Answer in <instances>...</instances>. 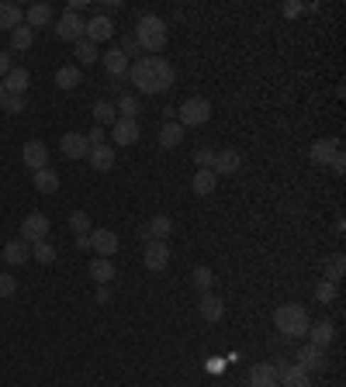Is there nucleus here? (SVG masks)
<instances>
[{"instance_id":"f257e3e1","label":"nucleus","mask_w":346,"mask_h":387,"mask_svg":"<svg viewBox=\"0 0 346 387\" xmlns=\"http://www.w3.org/2000/svg\"><path fill=\"white\" fill-rule=\"evenodd\" d=\"M173 80H177V73L163 55H139L129 66V83L139 94H166L173 87Z\"/></svg>"},{"instance_id":"f03ea898","label":"nucleus","mask_w":346,"mask_h":387,"mask_svg":"<svg viewBox=\"0 0 346 387\" xmlns=\"http://www.w3.org/2000/svg\"><path fill=\"white\" fill-rule=\"evenodd\" d=\"M135 42H139V49L149 52V55H160L166 49V21H163L160 14H142L139 18V25H135Z\"/></svg>"},{"instance_id":"7ed1b4c3","label":"nucleus","mask_w":346,"mask_h":387,"mask_svg":"<svg viewBox=\"0 0 346 387\" xmlns=\"http://www.w3.org/2000/svg\"><path fill=\"white\" fill-rule=\"evenodd\" d=\"M274 325H277V332L284 339H305L312 318H308L305 305H281V308L274 311Z\"/></svg>"},{"instance_id":"20e7f679","label":"nucleus","mask_w":346,"mask_h":387,"mask_svg":"<svg viewBox=\"0 0 346 387\" xmlns=\"http://www.w3.org/2000/svg\"><path fill=\"white\" fill-rule=\"evenodd\" d=\"M177 114H180L184 131L198 129V125H205V121L212 118V101H208V97H187V101L177 107Z\"/></svg>"},{"instance_id":"39448f33","label":"nucleus","mask_w":346,"mask_h":387,"mask_svg":"<svg viewBox=\"0 0 346 387\" xmlns=\"http://www.w3.org/2000/svg\"><path fill=\"white\" fill-rule=\"evenodd\" d=\"M142 263H146V270L149 273H163L166 266H170V246L166 242H146V256H142Z\"/></svg>"},{"instance_id":"423d86ee","label":"nucleus","mask_w":346,"mask_h":387,"mask_svg":"<svg viewBox=\"0 0 346 387\" xmlns=\"http://www.w3.org/2000/svg\"><path fill=\"white\" fill-rule=\"evenodd\" d=\"M83 31H87V21H83L80 14H70V11H66V14L55 21V35H59L63 42H80Z\"/></svg>"},{"instance_id":"0eeeda50","label":"nucleus","mask_w":346,"mask_h":387,"mask_svg":"<svg viewBox=\"0 0 346 387\" xmlns=\"http://www.w3.org/2000/svg\"><path fill=\"white\" fill-rule=\"evenodd\" d=\"M45 235H49V218L38 214V211H31L25 222H21V239H25L28 246H35V242H42Z\"/></svg>"},{"instance_id":"6e6552de","label":"nucleus","mask_w":346,"mask_h":387,"mask_svg":"<svg viewBox=\"0 0 346 387\" xmlns=\"http://www.w3.org/2000/svg\"><path fill=\"white\" fill-rule=\"evenodd\" d=\"M90 249L97 256L111 259L118 253V232H111V229H90Z\"/></svg>"},{"instance_id":"1a4fd4ad","label":"nucleus","mask_w":346,"mask_h":387,"mask_svg":"<svg viewBox=\"0 0 346 387\" xmlns=\"http://www.w3.org/2000/svg\"><path fill=\"white\" fill-rule=\"evenodd\" d=\"M21 163H25L28 170H45V166H49V146L38 142V138L25 142V149H21Z\"/></svg>"},{"instance_id":"9d476101","label":"nucleus","mask_w":346,"mask_h":387,"mask_svg":"<svg viewBox=\"0 0 346 387\" xmlns=\"http://www.w3.org/2000/svg\"><path fill=\"white\" fill-rule=\"evenodd\" d=\"M277 384L281 387H312L308 370H301L298 363H281L277 366Z\"/></svg>"},{"instance_id":"9b49d317","label":"nucleus","mask_w":346,"mask_h":387,"mask_svg":"<svg viewBox=\"0 0 346 387\" xmlns=\"http://www.w3.org/2000/svg\"><path fill=\"white\" fill-rule=\"evenodd\" d=\"M242 166V156L236 149H222V153H215V163H212V173L215 177H236Z\"/></svg>"},{"instance_id":"f8f14e48","label":"nucleus","mask_w":346,"mask_h":387,"mask_svg":"<svg viewBox=\"0 0 346 387\" xmlns=\"http://www.w3.org/2000/svg\"><path fill=\"white\" fill-rule=\"evenodd\" d=\"M59 149H63L66 159H87L90 142H87V135H80V131H66V135L59 138Z\"/></svg>"},{"instance_id":"ddd939ff","label":"nucleus","mask_w":346,"mask_h":387,"mask_svg":"<svg viewBox=\"0 0 346 387\" xmlns=\"http://www.w3.org/2000/svg\"><path fill=\"white\" fill-rule=\"evenodd\" d=\"M111 35H114V21H111L107 14L90 18V21H87V31H83V38H87V42H94V45H97V42H107Z\"/></svg>"},{"instance_id":"4468645a","label":"nucleus","mask_w":346,"mask_h":387,"mask_svg":"<svg viewBox=\"0 0 346 387\" xmlns=\"http://www.w3.org/2000/svg\"><path fill=\"white\" fill-rule=\"evenodd\" d=\"M111 138H114L118 146H135V142H139V125H135V118H118V121L111 125Z\"/></svg>"},{"instance_id":"2eb2a0df","label":"nucleus","mask_w":346,"mask_h":387,"mask_svg":"<svg viewBox=\"0 0 346 387\" xmlns=\"http://www.w3.org/2000/svg\"><path fill=\"white\" fill-rule=\"evenodd\" d=\"M198 311H201V318H205V322H212V325H215V322H222V318H225V301H222L218 294L208 290V294L198 301Z\"/></svg>"},{"instance_id":"dca6fc26","label":"nucleus","mask_w":346,"mask_h":387,"mask_svg":"<svg viewBox=\"0 0 346 387\" xmlns=\"http://www.w3.org/2000/svg\"><path fill=\"white\" fill-rule=\"evenodd\" d=\"M298 366L308 370V374H312V370H325V349L312 346V342L301 346V349H298Z\"/></svg>"},{"instance_id":"f3484780","label":"nucleus","mask_w":346,"mask_h":387,"mask_svg":"<svg viewBox=\"0 0 346 387\" xmlns=\"http://www.w3.org/2000/svg\"><path fill=\"white\" fill-rule=\"evenodd\" d=\"M305 336H308L312 346L325 349V346L333 342V336H336V329H333V322H329V318H319V322H312V325H308V332H305Z\"/></svg>"},{"instance_id":"a211bd4d","label":"nucleus","mask_w":346,"mask_h":387,"mask_svg":"<svg viewBox=\"0 0 346 387\" xmlns=\"http://www.w3.org/2000/svg\"><path fill=\"white\" fill-rule=\"evenodd\" d=\"M129 66H132V62L125 59V52L121 49H107L104 52V70L111 73V80H125L129 77Z\"/></svg>"},{"instance_id":"6ab92c4d","label":"nucleus","mask_w":346,"mask_h":387,"mask_svg":"<svg viewBox=\"0 0 346 387\" xmlns=\"http://www.w3.org/2000/svg\"><path fill=\"white\" fill-rule=\"evenodd\" d=\"M0 83H4V94H21V97H25L28 83H31V73H28L25 66H21V70H18V66H14V70H11V73H7V77L0 80Z\"/></svg>"},{"instance_id":"aec40b11","label":"nucleus","mask_w":346,"mask_h":387,"mask_svg":"<svg viewBox=\"0 0 346 387\" xmlns=\"http://www.w3.org/2000/svg\"><path fill=\"white\" fill-rule=\"evenodd\" d=\"M249 387H277V366L274 363H256L249 370Z\"/></svg>"},{"instance_id":"412c9836","label":"nucleus","mask_w":346,"mask_h":387,"mask_svg":"<svg viewBox=\"0 0 346 387\" xmlns=\"http://www.w3.org/2000/svg\"><path fill=\"white\" fill-rule=\"evenodd\" d=\"M18 25H25V11H21L18 4L4 0V4H0V31H14Z\"/></svg>"},{"instance_id":"4be33fe9","label":"nucleus","mask_w":346,"mask_h":387,"mask_svg":"<svg viewBox=\"0 0 346 387\" xmlns=\"http://www.w3.org/2000/svg\"><path fill=\"white\" fill-rule=\"evenodd\" d=\"M336 149H340V142H336V138H319V142L308 149V156H312V163H315V166H329V159L336 156Z\"/></svg>"},{"instance_id":"5701e85b","label":"nucleus","mask_w":346,"mask_h":387,"mask_svg":"<svg viewBox=\"0 0 346 387\" xmlns=\"http://www.w3.org/2000/svg\"><path fill=\"white\" fill-rule=\"evenodd\" d=\"M87 163H90L97 173H107V170L114 166V149H111V146H94V149L87 153Z\"/></svg>"},{"instance_id":"b1692460","label":"nucleus","mask_w":346,"mask_h":387,"mask_svg":"<svg viewBox=\"0 0 346 387\" xmlns=\"http://www.w3.org/2000/svg\"><path fill=\"white\" fill-rule=\"evenodd\" d=\"M0 256L7 259L11 266H21V263H25V259L31 256V246H28L25 239H11V242L4 246V253H0Z\"/></svg>"},{"instance_id":"393cba45","label":"nucleus","mask_w":346,"mask_h":387,"mask_svg":"<svg viewBox=\"0 0 346 387\" xmlns=\"http://www.w3.org/2000/svg\"><path fill=\"white\" fill-rule=\"evenodd\" d=\"M49 21H53V7H49V4H31L25 11V25L31 28V31H35V28H45Z\"/></svg>"},{"instance_id":"a878e982","label":"nucleus","mask_w":346,"mask_h":387,"mask_svg":"<svg viewBox=\"0 0 346 387\" xmlns=\"http://www.w3.org/2000/svg\"><path fill=\"white\" fill-rule=\"evenodd\" d=\"M80 83H83V73L77 62H73V66H63V70L55 73V87H59V90H77Z\"/></svg>"},{"instance_id":"bb28decb","label":"nucleus","mask_w":346,"mask_h":387,"mask_svg":"<svg viewBox=\"0 0 346 387\" xmlns=\"http://www.w3.org/2000/svg\"><path fill=\"white\" fill-rule=\"evenodd\" d=\"M184 142V125L180 121H166L160 129V146L163 149H177Z\"/></svg>"},{"instance_id":"cd10ccee","label":"nucleus","mask_w":346,"mask_h":387,"mask_svg":"<svg viewBox=\"0 0 346 387\" xmlns=\"http://www.w3.org/2000/svg\"><path fill=\"white\" fill-rule=\"evenodd\" d=\"M90 277H94L101 287H107L111 280H114V263H111V259H104V256H97L94 263H90Z\"/></svg>"},{"instance_id":"c85d7f7f","label":"nucleus","mask_w":346,"mask_h":387,"mask_svg":"<svg viewBox=\"0 0 346 387\" xmlns=\"http://www.w3.org/2000/svg\"><path fill=\"white\" fill-rule=\"evenodd\" d=\"M35 190L38 194H55L59 190V173L49 170V166L45 170H35Z\"/></svg>"},{"instance_id":"c756f323","label":"nucleus","mask_w":346,"mask_h":387,"mask_svg":"<svg viewBox=\"0 0 346 387\" xmlns=\"http://www.w3.org/2000/svg\"><path fill=\"white\" fill-rule=\"evenodd\" d=\"M190 187H194V194L208 197V194H215V187H218V177H215L212 170H198L194 180H190Z\"/></svg>"},{"instance_id":"7c9ffc66","label":"nucleus","mask_w":346,"mask_h":387,"mask_svg":"<svg viewBox=\"0 0 346 387\" xmlns=\"http://www.w3.org/2000/svg\"><path fill=\"white\" fill-rule=\"evenodd\" d=\"M346 273V256L343 253H333V256L325 259V277L322 280H329V284H340Z\"/></svg>"},{"instance_id":"2f4dec72","label":"nucleus","mask_w":346,"mask_h":387,"mask_svg":"<svg viewBox=\"0 0 346 387\" xmlns=\"http://www.w3.org/2000/svg\"><path fill=\"white\" fill-rule=\"evenodd\" d=\"M90 114H94L97 129H104V125H114V121H118V111H114V104L111 101H97L94 107H90Z\"/></svg>"},{"instance_id":"473e14b6","label":"nucleus","mask_w":346,"mask_h":387,"mask_svg":"<svg viewBox=\"0 0 346 387\" xmlns=\"http://www.w3.org/2000/svg\"><path fill=\"white\" fill-rule=\"evenodd\" d=\"M149 239H156V242H166V235L173 232V222H170V214H156L153 222H149Z\"/></svg>"},{"instance_id":"72a5a7b5","label":"nucleus","mask_w":346,"mask_h":387,"mask_svg":"<svg viewBox=\"0 0 346 387\" xmlns=\"http://www.w3.org/2000/svg\"><path fill=\"white\" fill-rule=\"evenodd\" d=\"M31 42H35V31L28 25H18L14 31H11V49L14 52H28L31 49Z\"/></svg>"},{"instance_id":"f704fd0d","label":"nucleus","mask_w":346,"mask_h":387,"mask_svg":"<svg viewBox=\"0 0 346 387\" xmlns=\"http://www.w3.org/2000/svg\"><path fill=\"white\" fill-rule=\"evenodd\" d=\"M97 59H101L97 45H94V42H87V38H80V42H77V62H80V66H94Z\"/></svg>"},{"instance_id":"c9c22d12","label":"nucleus","mask_w":346,"mask_h":387,"mask_svg":"<svg viewBox=\"0 0 346 387\" xmlns=\"http://www.w3.org/2000/svg\"><path fill=\"white\" fill-rule=\"evenodd\" d=\"M190 280H194V287H201V290L208 294V290L215 287V273H212V266H194Z\"/></svg>"},{"instance_id":"e433bc0d","label":"nucleus","mask_w":346,"mask_h":387,"mask_svg":"<svg viewBox=\"0 0 346 387\" xmlns=\"http://www.w3.org/2000/svg\"><path fill=\"white\" fill-rule=\"evenodd\" d=\"M114 111H118V118H135V114H139V97H132V94H121V97H118V104H114Z\"/></svg>"},{"instance_id":"4c0bfd02","label":"nucleus","mask_w":346,"mask_h":387,"mask_svg":"<svg viewBox=\"0 0 346 387\" xmlns=\"http://www.w3.org/2000/svg\"><path fill=\"white\" fill-rule=\"evenodd\" d=\"M90 229H94V225H90V214H87V211H73V214H70V232L73 235H90Z\"/></svg>"},{"instance_id":"58836bf2","label":"nucleus","mask_w":346,"mask_h":387,"mask_svg":"<svg viewBox=\"0 0 346 387\" xmlns=\"http://www.w3.org/2000/svg\"><path fill=\"white\" fill-rule=\"evenodd\" d=\"M336 294H340V287L329 284V280H319V284H315V301H319V305H333Z\"/></svg>"},{"instance_id":"ea45409f","label":"nucleus","mask_w":346,"mask_h":387,"mask_svg":"<svg viewBox=\"0 0 346 387\" xmlns=\"http://www.w3.org/2000/svg\"><path fill=\"white\" fill-rule=\"evenodd\" d=\"M31 256L38 259L42 266H49V263L55 259V249L49 246V239H42V242H35V246H31Z\"/></svg>"},{"instance_id":"a19ab883","label":"nucleus","mask_w":346,"mask_h":387,"mask_svg":"<svg viewBox=\"0 0 346 387\" xmlns=\"http://www.w3.org/2000/svg\"><path fill=\"white\" fill-rule=\"evenodd\" d=\"M25 97H21V94H7V97H4V101H0V107H4V111H7V114H21V111H25Z\"/></svg>"},{"instance_id":"79ce46f5","label":"nucleus","mask_w":346,"mask_h":387,"mask_svg":"<svg viewBox=\"0 0 346 387\" xmlns=\"http://www.w3.org/2000/svg\"><path fill=\"white\" fill-rule=\"evenodd\" d=\"M194 163H198L201 170H212V163H215V149H208V146H201V149L194 153Z\"/></svg>"},{"instance_id":"37998d69","label":"nucleus","mask_w":346,"mask_h":387,"mask_svg":"<svg viewBox=\"0 0 346 387\" xmlns=\"http://www.w3.org/2000/svg\"><path fill=\"white\" fill-rule=\"evenodd\" d=\"M14 290H18V280L11 273H0V298H11Z\"/></svg>"},{"instance_id":"c03bdc74","label":"nucleus","mask_w":346,"mask_h":387,"mask_svg":"<svg viewBox=\"0 0 346 387\" xmlns=\"http://www.w3.org/2000/svg\"><path fill=\"white\" fill-rule=\"evenodd\" d=\"M121 52H125V59H129V62H132V55H139V42H135L132 35H125V38H121Z\"/></svg>"},{"instance_id":"a18cd8bd","label":"nucleus","mask_w":346,"mask_h":387,"mask_svg":"<svg viewBox=\"0 0 346 387\" xmlns=\"http://www.w3.org/2000/svg\"><path fill=\"white\" fill-rule=\"evenodd\" d=\"M329 170H333L336 177H343V173H346V156L340 153V149H336V156L329 159Z\"/></svg>"},{"instance_id":"49530a36","label":"nucleus","mask_w":346,"mask_h":387,"mask_svg":"<svg viewBox=\"0 0 346 387\" xmlns=\"http://www.w3.org/2000/svg\"><path fill=\"white\" fill-rule=\"evenodd\" d=\"M281 11H284V18H298V14L305 11V4H301V0H288Z\"/></svg>"},{"instance_id":"de8ad7c7","label":"nucleus","mask_w":346,"mask_h":387,"mask_svg":"<svg viewBox=\"0 0 346 387\" xmlns=\"http://www.w3.org/2000/svg\"><path fill=\"white\" fill-rule=\"evenodd\" d=\"M87 142H90V149H94V146H107V142H104V129H94L90 135H87Z\"/></svg>"},{"instance_id":"09e8293b","label":"nucleus","mask_w":346,"mask_h":387,"mask_svg":"<svg viewBox=\"0 0 346 387\" xmlns=\"http://www.w3.org/2000/svg\"><path fill=\"white\" fill-rule=\"evenodd\" d=\"M11 70H14V62H11V55H7V52H0V80L7 77Z\"/></svg>"},{"instance_id":"8fccbe9b","label":"nucleus","mask_w":346,"mask_h":387,"mask_svg":"<svg viewBox=\"0 0 346 387\" xmlns=\"http://www.w3.org/2000/svg\"><path fill=\"white\" fill-rule=\"evenodd\" d=\"M111 301V290L107 287H97V305H107Z\"/></svg>"},{"instance_id":"3c124183","label":"nucleus","mask_w":346,"mask_h":387,"mask_svg":"<svg viewBox=\"0 0 346 387\" xmlns=\"http://www.w3.org/2000/svg\"><path fill=\"white\" fill-rule=\"evenodd\" d=\"M77 249H90V235H77Z\"/></svg>"},{"instance_id":"603ef678","label":"nucleus","mask_w":346,"mask_h":387,"mask_svg":"<svg viewBox=\"0 0 346 387\" xmlns=\"http://www.w3.org/2000/svg\"><path fill=\"white\" fill-rule=\"evenodd\" d=\"M4 97H7V94H4V83H0V101H4Z\"/></svg>"}]
</instances>
